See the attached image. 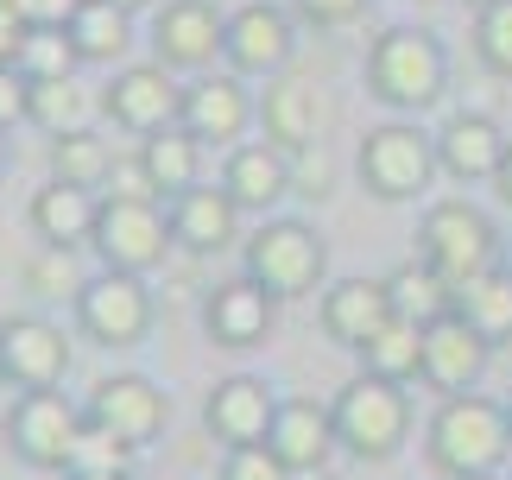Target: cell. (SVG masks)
<instances>
[{
  "label": "cell",
  "instance_id": "obj_39",
  "mask_svg": "<svg viewBox=\"0 0 512 480\" xmlns=\"http://www.w3.org/2000/svg\"><path fill=\"white\" fill-rule=\"evenodd\" d=\"M367 13V0H298V19L317 32H336V26H354Z\"/></svg>",
  "mask_w": 512,
  "mask_h": 480
},
{
  "label": "cell",
  "instance_id": "obj_41",
  "mask_svg": "<svg viewBox=\"0 0 512 480\" xmlns=\"http://www.w3.org/2000/svg\"><path fill=\"white\" fill-rule=\"evenodd\" d=\"M26 102H32V83H26V76H19V70L7 64V70H0V133L26 120Z\"/></svg>",
  "mask_w": 512,
  "mask_h": 480
},
{
  "label": "cell",
  "instance_id": "obj_40",
  "mask_svg": "<svg viewBox=\"0 0 512 480\" xmlns=\"http://www.w3.org/2000/svg\"><path fill=\"white\" fill-rule=\"evenodd\" d=\"M291 196H329V158L317 146L291 152Z\"/></svg>",
  "mask_w": 512,
  "mask_h": 480
},
{
  "label": "cell",
  "instance_id": "obj_13",
  "mask_svg": "<svg viewBox=\"0 0 512 480\" xmlns=\"http://www.w3.org/2000/svg\"><path fill=\"white\" fill-rule=\"evenodd\" d=\"M291 51H298V26H291L285 7H272V0H247L241 13H228V70L234 76H260V83H272V76H285Z\"/></svg>",
  "mask_w": 512,
  "mask_h": 480
},
{
  "label": "cell",
  "instance_id": "obj_9",
  "mask_svg": "<svg viewBox=\"0 0 512 480\" xmlns=\"http://www.w3.org/2000/svg\"><path fill=\"white\" fill-rule=\"evenodd\" d=\"M0 430H7V449H13L26 468L64 474L70 443H76V430H83V411H76L64 392H19Z\"/></svg>",
  "mask_w": 512,
  "mask_h": 480
},
{
  "label": "cell",
  "instance_id": "obj_35",
  "mask_svg": "<svg viewBox=\"0 0 512 480\" xmlns=\"http://www.w3.org/2000/svg\"><path fill=\"white\" fill-rule=\"evenodd\" d=\"M475 51L487 70L512 83V0H494V7L475 13Z\"/></svg>",
  "mask_w": 512,
  "mask_h": 480
},
{
  "label": "cell",
  "instance_id": "obj_49",
  "mask_svg": "<svg viewBox=\"0 0 512 480\" xmlns=\"http://www.w3.org/2000/svg\"><path fill=\"white\" fill-rule=\"evenodd\" d=\"M0 171H7V146H0Z\"/></svg>",
  "mask_w": 512,
  "mask_h": 480
},
{
  "label": "cell",
  "instance_id": "obj_19",
  "mask_svg": "<svg viewBox=\"0 0 512 480\" xmlns=\"http://www.w3.org/2000/svg\"><path fill=\"white\" fill-rule=\"evenodd\" d=\"M222 190L234 196V209H253V215H266L272 203H285L291 196V152L285 146H272V139H241V146L228 152V165H222Z\"/></svg>",
  "mask_w": 512,
  "mask_h": 480
},
{
  "label": "cell",
  "instance_id": "obj_32",
  "mask_svg": "<svg viewBox=\"0 0 512 480\" xmlns=\"http://www.w3.org/2000/svg\"><path fill=\"white\" fill-rule=\"evenodd\" d=\"M76 64H83V57H76L64 26H26L19 45H13V70L26 76V83H64Z\"/></svg>",
  "mask_w": 512,
  "mask_h": 480
},
{
  "label": "cell",
  "instance_id": "obj_17",
  "mask_svg": "<svg viewBox=\"0 0 512 480\" xmlns=\"http://www.w3.org/2000/svg\"><path fill=\"white\" fill-rule=\"evenodd\" d=\"M487 354H494V342L462 310L437 316V323H424V386L443 392V398L475 392V379L487 373Z\"/></svg>",
  "mask_w": 512,
  "mask_h": 480
},
{
  "label": "cell",
  "instance_id": "obj_12",
  "mask_svg": "<svg viewBox=\"0 0 512 480\" xmlns=\"http://www.w3.org/2000/svg\"><path fill=\"white\" fill-rule=\"evenodd\" d=\"M253 114H260V102L247 95V76L234 70H203L196 83L184 89V108H177V127H184L196 146H241V133L253 127Z\"/></svg>",
  "mask_w": 512,
  "mask_h": 480
},
{
  "label": "cell",
  "instance_id": "obj_25",
  "mask_svg": "<svg viewBox=\"0 0 512 480\" xmlns=\"http://www.w3.org/2000/svg\"><path fill=\"white\" fill-rule=\"evenodd\" d=\"M260 127H266L272 146H285V152L317 146V127H323V102H317V89L272 76L266 95H260Z\"/></svg>",
  "mask_w": 512,
  "mask_h": 480
},
{
  "label": "cell",
  "instance_id": "obj_11",
  "mask_svg": "<svg viewBox=\"0 0 512 480\" xmlns=\"http://www.w3.org/2000/svg\"><path fill=\"white\" fill-rule=\"evenodd\" d=\"M228 45V13L215 0H165L152 19V64L203 76Z\"/></svg>",
  "mask_w": 512,
  "mask_h": 480
},
{
  "label": "cell",
  "instance_id": "obj_34",
  "mask_svg": "<svg viewBox=\"0 0 512 480\" xmlns=\"http://www.w3.org/2000/svg\"><path fill=\"white\" fill-rule=\"evenodd\" d=\"M83 114H89V95L70 83H32V102H26V120L32 127H45L51 139L57 133H70V127H83Z\"/></svg>",
  "mask_w": 512,
  "mask_h": 480
},
{
  "label": "cell",
  "instance_id": "obj_48",
  "mask_svg": "<svg viewBox=\"0 0 512 480\" xmlns=\"http://www.w3.org/2000/svg\"><path fill=\"white\" fill-rule=\"evenodd\" d=\"M468 7H475V13H481V7H494V0H468Z\"/></svg>",
  "mask_w": 512,
  "mask_h": 480
},
{
  "label": "cell",
  "instance_id": "obj_37",
  "mask_svg": "<svg viewBox=\"0 0 512 480\" xmlns=\"http://www.w3.org/2000/svg\"><path fill=\"white\" fill-rule=\"evenodd\" d=\"M222 480H291V468L266 443H253V449H228L222 455Z\"/></svg>",
  "mask_w": 512,
  "mask_h": 480
},
{
  "label": "cell",
  "instance_id": "obj_21",
  "mask_svg": "<svg viewBox=\"0 0 512 480\" xmlns=\"http://www.w3.org/2000/svg\"><path fill=\"white\" fill-rule=\"evenodd\" d=\"M506 146L512 139L487 114H449L443 133H437V165L456 177V184H494Z\"/></svg>",
  "mask_w": 512,
  "mask_h": 480
},
{
  "label": "cell",
  "instance_id": "obj_5",
  "mask_svg": "<svg viewBox=\"0 0 512 480\" xmlns=\"http://www.w3.org/2000/svg\"><path fill=\"white\" fill-rule=\"evenodd\" d=\"M329 272V247L323 234L310 222H291V215H279V222H260L247 234V278L253 285H266L279 304H291V297H310L323 285Z\"/></svg>",
  "mask_w": 512,
  "mask_h": 480
},
{
  "label": "cell",
  "instance_id": "obj_33",
  "mask_svg": "<svg viewBox=\"0 0 512 480\" xmlns=\"http://www.w3.org/2000/svg\"><path fill=\"white\" fill-rule=\"evenodd\" d=\"M133 443H121L108 424H95V417L83 411V430H76L70 443V462H64V480H95V474H133Z\"/></svg>",
  "mask_w": 512,
  "mask_h": 480
},
{
  "label": "cell",
  "instance_id": "obj_26",
  "mask_svg": "<svg viewBox=\"0 0 512 480\" xmlns=\"http://www.w3.org/2000/svg\"><path fill=\"white\" fill-rule=\"evenodd\" d=\"M70 45L83 64H121L127 45H133V13L114 7V0H83L70 19H64Z\"/></svg>",
  "mask_w": 512,
  "mask_h": 480
},
{
  "label": "cell",
  "instance_id": "obj_28",
  "mask_svg": "<svg viewBox=\"0 0 512 480\" xmlns=\"http://www.w3.org/2000/svg\"><path fill=\"white\" fill-rule=\"evenodd\" d=\"M386 291H392V316H405L418 329L456 310V285L437 266H424V259H405L399 272H386Z\"/></svg>",
  "mask_w": 512,
  "mask_h": 480
},
{
  "label": "cell",
  "instance_id": "obj_4",
  "mask_svg": "<svg viewBox=\"0 0 512 480\" xmlns=\"http://www.w3.org/2000/svg\"><path fill=\"white\" fill-rule=\"evenodd\" d=\"M418 259L437 266L449 285H468V278L494 272L500 266V228L494 215L449 196V203H430L424 222H418Z\"/></svg>",
  "mask_w": 512,
  "mask_h": 480
},
{
  "label": "cell",
  "instance_id": "obj_29",
  "mask_svg": "<svg viewBox=\"0 0 512 480\" xmlns=\"http://www.w3.org/2000/svg\"><path fill=\"white\" fill-rule=\"evenodd\" d=\"M354 354H361V373L392 379V386H411V379H424V329L405 323V316H392V323L373 335V342H361Z\"/></svg>",
  "mask_w": 512,
  "mask_h": 480
},
{
  "label": "cell",
  "instance_id": "obj_18",
  "mask_svg": "<svg viewBox=\"0 0 512 480\" xmlns=\"http://www.w3.org/2000/svg\"><path fill=\"white\" fill-rule=\"evenodd\" d=\"M272 323H279V297L266 285H253L247 272L203 297V335L215 348H260L272 335Z\"/></svg>",
  "mask_w": 512,
  "mask_h": 480
},
{
  "label": "cell",
  "instance_id": "obj_20",
  "mask_svg": "<svg viewBox=\"0 0 512 480\" xmlns=\"http://www.w3.org/2000/svg\"><path fill=\"white\" fill-rule=\"evenodd\" d=\"M266 449L279 455L291 474H317L329 462V449H342L336 443V417H329L323 405H310V398H279V417H272Z\"/></svg>",
  "mask_w": 512,
  "mask_h": 480
},
{
  "label": "cell",
  "instance_id": "obj_42",
  "mask_svg": "<svg viewBox=\"0 0 512 480\" xmlns=\"http://www.w3.org/2000/svg\"><path fill=\"white\" fill-rule=\"evenodd\" d=\"M83 7V0H26V13H32V26H64V19Z\"/></svg>",
  "mask_w": 512,
  "mask_h": 480
},
{
  "label": "cell",
  "instance_id": "obj_38",
  "mask_svg": "<svg viewBox=\"0 0 512 480\" xmlns=\"http://www.w3.org/2000/svg\"><path fill=\"white\" fill-rule=\"evenodd\" d=\"M114 203H159V190H152V177L140 165V152L133 158H114V171H108V184H102Z\"/></svg>",
  "mask_w": 512,
  "mask_h": 480
},
{
  "label": "cell",
  "instance_id": "obj_8",
  "mask_svg": "<svg viewBox=\"0 0 512 480\" xmlns=\"http://www.w3.org/2000/svg\"><path fill=\"white\" fill-rule=\"evenodd\" d=\"M76 329H83L89 342H102V348L146 342V329H152V291H146V278L108 272V266H102V278H83V291H76Z\"/></svg>",
  "mask_w": 512,
  "mask_h": 480
},
{
  "label": "cell",
  "instance_id": "obj_50",
  "mask_svg": "<svg viewBox=\"0 0 512 480\" xmlns=\"http://www.w3.org/2000/svg\"><path fill=\"white\" fill-rule=\"evenodd\" d=\"M475 480H500V474H475Z\"/></svg>",
  "mask_w": 512,
  "mask_h": 480
},
{
  "label": "cell",
  "instance_id": "obj_45",
  "mask_svg": "<svg viewBox=\"0 0 512 480\" xmlns=\"http://www.w3.org/2000/svg\"><path fill=\"white\" fill-rule=\"evenodd\" d=\"M13 45H19V38H13V32H0V70L13 64Z\"/></svg>",
  "mask_w": 512,
  "mask_h": 480
},
{
  "label": "cell",
  "instance_id": "obj_44",
  "mask_svg": "<svg viewBox=\"0 0 512 480\" xmlns=\"http://www.w3.org/2000/svg\"><path fill=\"white\" fill-rule=\"evenodd\" d=\"M494 190H500V203L512 209V146H506V158H500V171H494Z\"/></svg>",
  "mask_w": 512,
  "mask_h": 480
},
{
  "label": "cell",
  "instance_id": "obj_47",
  "mask_svg": "<svg viewBox=\"0 0 512 480\" xmlns=\"http://www.w3.org/2000/svg\"><path fill=\"white\" fill-rule=\"evenodd\" d=\"M95 480H133V474H95Z\"/></svg>",
  "mask_w": 512,
  "mask_h": 480
},
{
  "label": "cell",
  "instance_id": "obj_30",
  "mask_svg": "<svg viewBox=\"0 0 512 480\" xmlns=\"http://www.w3.org/2000/svg\"><path fill=\"white\" fill-rule=\"evenodd\" d=\"M108 171H114V152H108V139H95L89 127H70V133L51 139V177H57V184L102 190Z\"/></svg>",
  "mask_w": 512,
  "mask_h": 480
},
{
  "label": "cell",
  "instance_id": "obj_51",
  "mask_svg": "<svg viewBox=\"0 0 512 480\" xmlns=\"http://www.w3.org/2000/svg\"><path fill=\"white\" fill-rule=\"evenodd\" d=\"M506 417H512V398H506Z\"/></svg>",
  "mask_w": 512,
  "mask_h": 480
},
{
  "label": "cell",
  "instance_id": "obj_46",
  "mask_svg": "<svg viewBox=\"0 0 512 480\" xmlns=\"http://www.w3.org/2000/svg\"><path fill=\"white\" fill-rule=\"evenodd\" d=\"M114 7H127V13H140V7H152V0H114Z\"/></svg>",
  "mask_w": 512,
  "mask_h": 480
},
{
  "label": "cell",
  "instance_id": "obj_1",
  "mask_svg": "<svg viewBox=\"0 0 512 480\" xmlns=\"http://www.w3.org/2000/svg\"><path fill=\"white\" fill-rule=\"evenodd\" d=\"M512 455V417L506 405L481 392H456L443 398L430 417V462L449 480H475V474H500V462Z\"/></svg>",
  "mask_w": 512,
  "mask_h": 480
},
{
  "label": "cell",
  "instance_id": "obj_15",
  "mask_svg": "<svg viewBox=\"0 0 512 480\" xmlns=\"http://www.w3.org/2000/svg\"><path fill=\"white\" fill-rule=\"evenodd\" d=\"M83 411L95 417V424H108L133 449H146L152 436L171 424V398L152 386L146 373H108V379H95V392H89Z\"/></svg>",
  "mask_w": 512,
  "mask_h": 480
},
{
  "label": "cell",
  "instance_id": "obj_2",
  "mask_svg": "<svg viewBox=\"0 0 512 480\" xmlns=\"http://www.w3.org/2000/svg\"><path fill=\"white\" fill-rule=\"evenodd\" d=\"M449 83V57L430 32L418 26H392L373 38L367 51V95L386 102L392 114H424Z\"/></svg>",
  "mask_w": 512,
  "mask_h": 480
},
{
  "label": "cell",
  "instance_id": "obj_27",
  "mask_svg": "<svg viewBox=\"0 0 512 480\" xmlns=\"http://www.w3.org/2000/svg\"><path fill=\"white\" fill-rule=\"evenodd\" d=\"M140 165L159 190V203H177L184 190H196V171H203V146L184 133V127H165V133H146L140 139Z\"/></svg>",
  "mask_w": 512,
  "mask_h": 480
},
{
  "label": "cell",
  "instance_id": "obj_3",
  "mask_svg": "<svg viewBox=\"0 0 512 480\" xmlns=\"http://www.w3.org/2000/svg\"><path fill=\"white\" fill-rule=\"evenodd\" d=\"M329 417H336V443L354 462H392L399 443H405V430H411V398H405V386H392V379L361 373L336 392Z\"/></svg>",
  "mask_w": 512,
  "mask_h": 480
},
{
  "label": "cell",
  "instance_id": "obj_14",
  "mask_svg": "<svg viewBox=\"0 0 512 480\" xmlns=\"http://www.w3.org/2000/svg\"><path fill=\"white\" fill-rule=\"evenodd\" d=\"M177 108H184V89H177V70H165V64L114 70V83L102 95V114L127 133H165V127H177Z\"/></svg>",
  "mask_w": 512,
  "mask_h": 480
},
{
  "label": "cell",
  "instance_id": "obj_10",
  "mask_svg": "<svg viewBox=\"0 0 512 480\" xmlns=\"http://www.w3.org/2000/svg\"><path fill=\"white\" fill-rule=\"evenodd\" d=\"M70 373V342L45 316H7L0 323V386L13 392H57Z\"/></svg>",
  "mask_w": 512,
  "mask_h": 480
},
{
  "label": "cell",
  "instance_id": "obj_16",
  "mask_svg": "<svg viewBox=\"0 0 512 480\" xmlns=\"http://www.w3.org/2000/svg\"><path fill=\"white\" fill-rule=\"evenodd\" d=\"M272 417H279V398H272V386H266V379H253V373L215 379L209 398H203V424H209V436L222 449L266 443V436H272Z\"/></svg>",
  "mask_w": 512,
  "mask_h": 480
},
{
  "label": "cell",
  "instance_id": "obj_6",
  "mask_svg": "<svg viewBox=\"0 0 512 480\" xmlns=\"http://www.w3.org/2000/svg\"><path fill=\"white\" fill-rule=\"evenodd\" d=\"M354 171H361V190L380 196V203H411L418 190H430L437 177V139L418 133L411 120H386V127H367L361 152H354Z\"/></svg>",
  "mask_w": 512,
  "mask_h": 480
},
{
  "label": "cell",
  "instance_id": "obj_31",
  "mask_svg": "<svg viewBox=\"0 0 512 480\" xmlns=\"http://www.w3.org/2000/svg\"><path fill=\"white\" fill-rule=\"evenodd\" d=\"M456 310L500 348L506 335H512V272L494 266V272H481V278H468V285H456Z\"/></svg>",
  "mask_w": 512,
  "mask_h": 480
},
{
  "label": "cell",
  "instance_id": "obj_7",
  "mask_svg": "<svg viewBox=\"0 0 512 480\" xmlns=\"http://www.w3.org/2000/svg\"><path fill=\"white\" fill-rule=\"evenodd\" d=\"M89 247L102 253L108 272L146 278L152 266H165V253L177 247V240H171V215L159 203H114V196H102V215H95Z\"/></svg>",
  "mask_w": 512,
  "mask_h": 480
},
{
  "label": "cell",
  "instance_id": "obj_23",
  "mask_svg": "<svg viewBox=\"0 0 512 480\" xmlns=\"http://www.w3.org/2000/svg\"><path fill=\"white\" fill-rule=\"evenodd\" d=\"M171 215V240L184 253H222L241 240V209H234V196L228 190H184L177 203L165 209Z\"/></svg>",
  "mask_w": 512,
  "mask_h": 480
},
{
  "label": "cell",
  "instance_id": "obj_24",
  "mask_svg": "<svg viewBox=\"0 0 512 480\" xmlns=\"http://www.w3.org/2000/svg\"><path fill=\"white\" fill-rule=\"evenodd\" d=\"M95 215H102V196L95 190H76V184H51L32 196V209H26V222H32V234L45 240V247H83V240L95 234Z\"/></svg>",
  "mask_w": 512,
  "mask_h": 480
},
{
  "label": "cell",
  "instance_id": "obj_22",
  "mask_svg": "<svg viewBox=\"0 0 512 480\" xmlns=\"http://www.w3.org/2000/svg\"><path fill=\"white\" fill-rule=\"evenodd\" d=\"M386 323H392V291H386V278H342V285L323 291V329H329V342L361 348V342H373Z\"/></svg>",
  "mask_w": 512,
  "mask_h": 480
},
{
  "label": "cell",
  "instance_id": "obj_36",
  "mask_svg": "<svg viewBox=\"0 0 512 480\" xmlns=\"http://www.w3.org/2000/svg\"><path fill=\"white\" fill-rule=\"evenodd\" d=\"M26 285L38 297H64V291L76 297V291H83V285H76V266H70V247H45V253H38L26 266Z\"/></svg>",
  "mask_w": 512,
  "mask_h": 480
},
{
  "label": "cell",
  "instance_id": "obj_43",
  "mask_svg": "<svg viewBox=\"0 0 512 480\" xmlns=\"http://www.w3.org/2000/svg\"><path fill=\"white\" fill-rule=\"evenodd\" d=\"M26 26H32L26 0H0V32H13V38H19V32H26Z\"/></svg>",
  "mask_w": 512,
  "mask_h": 480
}]
</instances>
